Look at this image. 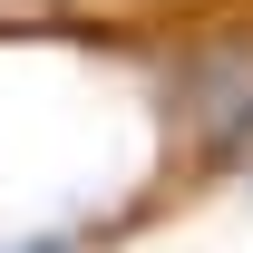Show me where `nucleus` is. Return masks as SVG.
I'll return each instance as SVG.
<instances>
[{
	"label": "nucleus",
	"mask_w": 253,
	"mask_h": 253,
	"mask_svg": "<svg viewBox=\"0 0 253 253\" xmlns=\"http://www.w3.org/2000/svg\"><path fill=\"white\" fill-rule=\"evenodd\" d=\"M10 253H78V234H39V244H10Z\"/></svg>",
	"instance_id": "f257e3e1"
}]
</instances>
